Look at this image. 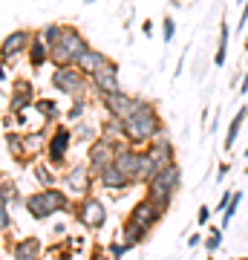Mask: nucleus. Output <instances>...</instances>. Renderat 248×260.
<instances>
[{
  "label": "nucleus",
  "instance_id": "f257e3e1",
  "mask_svg": "<svg viewBox=\"0 0 248 260\" xmlns=\"http://www.w3.org/2000/svg\"><path fill=\"white\" fill-rule=\"evenodd\" d=\"M159 136H165V124H162L156 104L138 99L136 110L124 119V142L133 145V148H141V145H150Z\"/></svg>",
  "mask_w": 248,
  "mask_h": 260
},
{
  "label": "nucleus",
  "instance_id": "f03ea898",
  "mask_svg": "<svg viewBox=\"0 0 248 260\" xmlns=\"http://www.w3.org/2000/svg\"><path fill=\"white\" fill-rule=\"evenodd\" d=\"M179 188H182V168L176 165V162H170V165L159 168L156 177L147 182V197L167 211L170 203H173V194L179 191Z\"/></svg>",
  "mask_w": 248,
  "mask_h": 260
},
{
  "label": "nucleus",
  "instance_id": "7ed1b4c3",
  "mask_svg": "<svg viewBox=\"0 0 248 260\" xmlns=\"http://www.w3.org/2000/svg\"><path fill=\"white\" fill-rule=\"evenodd\" d=\"M90 49L87 38L78 32L75 26H64V35L58 41L55 47L49 49V61L55 67H64V64H78V58Z\"/></svg>",
  "mask_w": 248,
  "mask_h": 260
},
{
  "label": "nucleus",
  "instance_id": "20e7f679",
  "mask_svg": "<svg viewBox=\"0 0 248 260\" xmlns=\"http://www.w3.org/2000/svg\"><path fill=\"white\" fill-rule=\"evenodd\" d=\"M26 211L35 217V220H46V217H52L58 211H69V197L64 191H58V188H44L41 194H29L26 197Z\"/></svg>",
  "mask_w": 248,
  "mask_h": 260
},
{
  "label": "nucleus",
  "instance_id": "39448f33",
  "mask_svg": "<svg viewBox=\"0 0 248 260\" xmlns=\"http://www.w3.org/2000/svg\"><path fill=\"white\" fill-rule=\"evenodd\" d=\"M52 87L58 93L64 95H84V90L90 87V75H84L75 64H64V67H55L52 73Z\"/></svg>",
  "mask_w": 248,
  "mask_h": 260
},
{
  "label": "nucleus",
  "instance_id": "423d86ee",
  "mask_svg": "<svg viewBox=\"0 0 248 260\" xmlns=\"http://www.w3.org/2000/svg\"><path fill=\"white\" fill-rule=\"evenodd\" d=\"M75 217L81 220L87 229H101L104 223H107V208H104L101 200H95V197H84L81 203L75 205Z\"/></svg>",
  "mask_w": 248,
  "mask_h": 260
},
{
  "label": "nucleus",
  "instance_id": "0eeeda50",
  "mask_svg": "<svg viewBox=\"0 0 248 260\" xmlns=\"http://www.w3.org/2000/svg\"><path fill=\"white\" fill-rule=\"evenodd\" d=\"M87 159H90V171L98 177L104 168H110L113 162H116V142L98 136V139L90 145V153H87Z\"/></svg>",
  "mask_w": 248,
  "mask_h": 260
},
{
  "label": "nucleus",
  "instance_id": "6e6552de",
  "mask_svg": "<svg viewBox=\"0 0 248 260\" xmlns=\"http://www.w3.org/2000/svg\"><path fill=\"white\" fill-rule=\"evenodd\" d=\"M90 87H92L98 95L119 93V90H121V84H119V64H116V61H107V64L98 70V73L90 75Z\"/></svg>",
  "mask_w": 248,
  "mask_h": 260
},
{
  "label": "nucleus",
  "instance_id": "1a4fd4ad",
  "mask_svg": "<svg viewBox=\"0 0 248 260\" xmlns=\"http://www.w3.org/2000/svg\"><path fill=\"white\" fill-rule=\"evenodd\" d=\"M101 102H104V110H107V116H116V119L124 121L130 113L136 110L138 99H133V95H127L124 90H119V93H113V95H101Z\"/></svg>",
  "mask_w": 248,
  "mask_h": 260
},
{
  "label": "nucleus",
  "instance_id": "9d476101",
  "mask_svg": "<svg viewBox=\"0 0 248 260\" xmlns=\"http://www.w3.org/2000/svg\"><path fill=\"white\" fill-rule=\"evenodd\" d=\"M69 145H73V130L69 127H55V133L49 136V145H46V156H49V162L52 165H61L66 156V150H69Z\"/></svg>",
  "mask_w": 248,
  "mask_h": 260
},
{
  "label": "nucleus",
  "instance_id": "9b49d317",
  "mask_svg": "<svg viewBox=\"0 0 248 260\" xmlns=\"http://www.w3.org/2000/svg\"><path fill=\"white\" fill-rule=\"evenodd\" d=\"M32 32L29 29H18V32H9V35L3 38V44H0V58H18V55H23L29 49V44H32Z\"/></svg>",
  "mask_w": 248,
  "mask_h": 260
},
{
  "label": "nucleus",
  "instance_id": "f8f14e48",
  "mask_svg": "<svg viewBox=\"0 0 248 260\" xmlns=\"http://www.w3.org/2000/svg\"><path fill=\"white\" fill-rule=\"evenodd\" d=\"M162 217H165V208H162V205H156L150 197H145V200H141V203H138L136 208L130 211V220L141 223L145 229H153V225H156Z\"/></svg>",
  "mask_w": 248,
  "mask_h": 260
},
{
  "label": "nucleus",
  "instance_id": "ddd939ff",
  "mask_svg": "<svg viewBox=\"0 0 248 260\" xmlns=\"http://www.w3.org/2000/svg\"><path fill=\"white\" fill-rule=\"evenodd\" d=\"M145 150H147V156L153 159L159 168H165V165H170V162H176V148L170 145V139H167V136L153 139L150 145H145Z\"/></svg>",
  "mask_w": 248,
  "mask_h": 260
},
{
  "label": "nucleus",
  "instance_id": "4468645a",
  "mask_svg": "<svg viewBox=\"0 0 248 260\" xmlns=\"http://www.w3.org/2000/svg\"><path fill=\"white\" fill-rule=\"evenodd\" d=\"M98 182H101L104 188H110V191H127V188H133V179L121 171L116 162H113L110 168H104L101 174H98Z\"/></svg>",
  "mask_w": 248,
  "mask_h": 260
},
{
  "label": "nucleus",
  "instance_id": "2eb2a0df",
  "mask_svg": "<svg viewBox=\"0 0 248 260\" xmlns=\"http://www.w3.org/2000/svg\"><path fill=\"white\" fill-rule=\"evenodd\" d=\"M107 61H110V58L104 55V52H98V49H92V47H90L81 58H78V64H75V67H78L84 75H92V73H98V70L107 64Z\"/></svg>",
  "mask_w": 248,
  "mask_h": 260
},
{
  "label": "nucleus",
  "instance_id": "dca6fc26",
  "mask_svg": "<svg viewBox=\"0 0 248 260\" xmlns=\"http://www.w3.org/2000/svg\"><path fill=\"white\" fill-rule=\"evenodd\" d=\"M147 234H150V229H145L141 223H136V220H124V225H121V240L127 243L130 249L133 246H138V243H145L147 240Z\"/></svg>",
  "mask_w": 248,
  "mask_h": 260
},
{
  "label": "nucleus",
  "instance_id": "f3484780",
  "mask_svg": "<svg viewBox=\"0 0 248 260\" xmlns=\"http://www.w3.org/2000/svg\"><path fill=\"white\" fill-rule=\"evenodd\" d=\"M90 174L92 171H87V168H73L64 177V182L73 188V194H90V182H92Z\"/></svg>",
  "mask_w": 248,
  "mask_h": 260
},
{
  "label": "nucleus",
  "instance_id": "a211bd4d",
  "mask_svg": "<svg viewBox=\"0 0 248 260\" xmlns=\"http://www.w3.org/2000/svg\"><path fill=\"white\" fill-rule=\"evenodd\" d=\"M245 121H248V107L242 104V107L234 113V119H231V124H228V133H225V145H222L225 150H234V142H237L239 130H242V124H245Z\"/></svg>",
  "mask_w": 248,
  "mask_h": 260
},
{
  "label": "nucleus",
  "instance_id": "6ab92c4d",
  "mask_svg": "<svg viewBox=\"0 0 248 260\" xmlns=\"http://www.w3.org/2000/svg\"><path fill=\"white\" fill-rule=\"evenodd\" d=\"M228 44H231V26H228V20L222 18L220 41H217V52H214V64L217 67H225V61H228Z\"/></svg>",
  "mask_w": 248,
  "mask_h": 260
},
{
  "label": "nucleus",
  "instance_id": "aec40b11",
  "mask_svg": "<svg viewBox=\"0 0 248 260\" xmlns=\"http://www.w3.org/2000/svg\"><path fill=\"white\" fill-rule=\"evenodd\" d=\"M32 104V84L29 81H15V93H12V110L20 113L23 107Z\"/></svg>",
  "mask_w": 248,
  "mask_h": 260
},
{
  "label": "nucleus",
  "instance_id": "412c9836",
  "mask_svg": "<svg viewBox=\"0 0 248 260\" xmlns=\"http://www.w3.org/2000/svg\"><path fill=\"white\" fill-rule=\"evenodd\" d=\"M29 61H32V67H44L46 61H49V47L44 44V38L35 35L32 38V44H29Z\"/></svg>",
  "mask_w": 248,
  "mask_h": 260
},
{
  "label": "nucleus",
  "instance_id": "4be33fe9",
  "mask_svg": "<svg viewBox=\"0 0 248 260\" xmlns=\"http://www.w3.org/2000/svg\"><path fill=\"white\" fill-rule=\"evenodd\" d=\"M98 133H101L104 139H110V142H121L124 139V121L116 119V116H107V121L98 127Z\"/></svg>",
  "mask_w": 248,
  "mask_h": 260
},
{
  "label": "nucleus",
  "instance_id": "5701e85b",
  "mask_svg": "<svg viewBox=\"0 0 248 260\" xmlns=\"http://www.w3.org/2000/svg\"><path fill=\"white\" fill-rule=\"evenodd\" d=\"M41 254V240L38 237H26L15 246V260H32Z\"/></svg>",
  "mask_w": 248,
  "mask_h": 260
},
{
  "label": "nucleus",
  "instance_id": "b1692460",
  "mask_svg": "<svg viewBox=\"0 0 248 260\" xmlns=\"http://www.w3.org/2000/svg\"><path fill=\"white\" fill-rule=\"evenodd\" d=\"M239 203H242V191H234V197H231V203L225 205V211H222V223H220V229H222V232H225V229L231 225V220L237 217Z\"/></svg>",
  "mask_w": 248,
  "mask_h": 260
},
{
  "label": "nucleus",
  "instance_id": "393cba45",
  "mask_svg": "<svg viewBox=\"0 0 248 260\" xmlns=\"http://www.w3.org/2000/svg\"><path fill=\"white\" fill-rule=\"evenodd\" d=\"M38 35L44 38V44L52 49L58 41H61V35H64V26H61V23H49V26H44L41 32H38Z\"/></svg>",
  "mask_w": 248,
  "mask_h": 260
},
{
  "label": "nucleus",
  "instance_id": "a878e982",
  "mask_svg": "<svg viewBox=\"0 0 248 260\" xmlns=\"http://www.w3.org/2000/svg\"><path fill=\"white\" fill-rule=\"evenodd\" d=\"M98 136H101V133H98V127H90V124H84V121H78V124H75L73 139H78V142H95Z\"/></svg>",
  "mask_w": 248,
  "mask_h": 260
},
{
  "label": "nucleus",
  "instance_id": "bb28decb",
  "mask_svg": "<svg viewBox=\"0 0 248 260\" xmlns=\"http://www.w3.org/2000/svg\"><path fill=\"white\" fill-rule=\"evenodd\" d=\"M205 249H208V254H214V251H220L222 246V229L220 225H211V232H208V237H202Z\"/></svg>",
  "mask_w": 248,
  "mask_h": 260
},
{
  "label": "nucleus",
  "instance_id": "cd10ccee",
  "mask_svg": "<svg viewBox=\"0 0 248 260\" xmlns=\"http://www.w3.org/2000/svg\"><path fill=\"white\" fill-rule=\"evenodd\" d=\"M84 110H87V99H84V95H75V102H73V107H69V113H66V119L78 121L84 116Z\"/></svg>",
  "mask_w": 248,
  "mask_h": 260
},
{
  "label": "nucleus",
  "instance_id": "c85d7f7f",
  "mask_svg": "<svg viewBox=\"0 0 248 260\" xmlns=\"http://www.w3.org/2000/svg\"><path fill=\"white\" fill-rule=\"evenodd\" d=\"M173 35H176V20L170 15H165V20H162V38H165V44H170Z\"/></svg>",
  "mask_w": 248,
  "mask_h": 260
},
{
  "label": "nucleus",
  "instance_id": "c756f323",
  "mask_svg": "<svg viewBox=\"0 0 248 260\" xmlns=\"http://www.w3.org/2000/svg\"><path fill=\"white\" fill-rule=\"evenodd\" d=\"M127 249H130V246L124 240H121V243L116 240V243H110V246H107V254H110V257H116V260H121L124 254H127Z\"/></svg>",
  "mask_w": 248,
  "mask_h": 260
},
{
  "label": "nucleus",
  "instance_id": "7c9ffc66",
  "mask_svg": "<svg viewBox=\"0 0 248 260\" xmlns=\"http://www.w3.org/2000/svg\"><path fill=\"white\" fill-rule=\"evenodd\" d=\"M23 142H26L29 153H38V150L44 148V133H35V136H23Z\"/></svg>",
  "mask_w": 248,
  "mask_h": 260
},
{
  "label": "nucleus",
  "instance_id": "2f4dec72",
  "mask_svg": "<svg viewBox=\"0 0 248 260\" xmlns=\"http://www.w3.org/2000/svg\"><path fill=\"white\" fill-rule=\"evenodd\" d=\"M38 110L44 113L49 121H55L58 119V107H55V102H38Z\"/></svg>",
  "mask_w": 248,
  "mask_h": 260
},
{
  "label": "nucleus",
  "instance_id": "473e14b6",
  "mask_svg": "<svg viewBox=\"0 0 248 260\" xmlns=\"http://www.w3.org/2000/svg\"><path fill=\"white\" fill-rule=\"evenodd\" d=\"M35 177L41 179V182H44L46 188L52 185V179H55V177H52V171H49V168H46V165H38V168H35Z\"/></svg>",
  "mask_w": 248,
  "mask_h": 260
},
{
  "label": "nucleus",
  "instance_id": "72a5a7b5",
  "mask_svg": "<svg viewBox=\"0 0 248 260\" xmlns=\"http://www.w3.org/2000/svg\"><path fill=\"white\" fill-rule=\"evenodd\" d=\"M196 223H199V225L211 223V208H208V205H199V211H196Z\"/></svg>",
  "mask_w": 248,
  "mask_h": 260
},
{
  "label": "nucleus",
  "instance_id": "f704fd0d",
  "mask_svg": "<svg viewBox=\"0 0 248 260\" xmlns=\"http://www.w3.org/2000/svg\"><path fill=\"white\" fill-rule=\"evenodd\" d=\"M248 26V0L242 3V12H239V20H237V32H242V29Z\"/></svg>",
  "mask_w": 248,
  "mask_h": 260
},
{
  "label": "nucleus",
  "instance_id": "c9c22d12",
  "mask_svg": "<svg viewBox=\"0 0 248 260\" xmlns=\"http://www.w3.org/2000/svg\"><path fill=\"white\" fill-rule=\"evenodd\" d=\"M12 220H9V211H6V203L0 200V229H9Z\"/></svg>",
  "mask_w": 248,
  "mask_h": 260
},
{
  "label": "nucleus",
  "instance_id": "e433bc0d",
  "mask_svg": "<svg viewBox=\"0 0 248 260\" xmlns=\"http://www.w3.org/2000/svg\"><path fill=\"white\" fill-rule=\"evenodd\" d=\"M231 197H234V191H225V194L220 197V203H217V214H222V211H225V205L231 203Z\"/></svg>",
  "mask_w": 248,
  "mask_h": 260
},
{
  "label": "nucleus",
  "instance_id": "4c0bfd02",
  "mask_svg": "<svg viewBox=\"0 0 248 260\" xmlns=\"http://www.w3.org/2000/svg\"><path fill=\"white\" fill-rule=\"evenodd\" d=\"M228 171H231V165H228V162H222V165L217 168V182H222V179L228 177Z\"/></svg>",
  "mask_w": 248,
  "mask_h": 260
},
{
  "label": "nucleus",
  "instance_id": "58836bf2",
  "mask_svg": "<svg viewBox=\"0 0 248 260\" xmlns=\"http://www.w3.org/2000/svg\"><path fill=\"white\" fill-rule=\"evenodd\" d=\"M199 243H202V234H191V237H188V246H199Z\"/></svg>",
  "mask_w": 248,
  "mask_h": 260
},
{
  "label": "nucleus",
  "instance_id": "ea45409f",
  "mask_svg": "<svg viewBox=\"0 0 248 260\" xmlns=\"http://www.w3.org/2000/svg\"><path fill=\"white\" fill-rule=\"evenodd\" d=\"M248 93V73L242 75V81H239V95H245Z\"/></svg>",
  "mask_w": 248,
  "mask_h": 260
},
{
  "label": "nucleus",
  "instance_id": "a19ab883",
  "mask_svg": "<svg viewBox=\"0 0 248 260\" xmlns=\"http://www.w3.org/2000/svg\"><path fill=\"white\" fill-rule=\"evenodd\" d=\"M92 260H116V257H110V254H101V251H95V254H92Z\"/></svg>",
  "mask_w": 248,
  "mask_h": 260
},
{
  "label": "nucleus",
  "instance_id": "79ce46f5",
  "mask_svg": "<svg viewBox=\"0 0 248 260\" xmlns=\"http://www.w3.org/2000/svg\"><path fill=\"white\" fill-rule=\"evenodd\" d=\"M84 3H87V6H90V3H95V0H84Z\"/></svg>",
  "mask_w": 248,
  "mask_h": 260
},
{
  "label": "nucleus",
  "instance_id": "37998d69",
  "mask_svg": "<svg viewBox=\"0 0 248 260\" xmlns=\"http://www.w3.org/2000/svg\"><path fill=\"white\" fill-rule=\"evenodd\" d=\"M237 3H239V6H242V3H245V0H237Z\"/></svg>",
  "mask_w": 248,
  "mask_h": 260
},
{
  "label": "nucleus",
  "instance_id": "c03bdc74",
  "mask_svg": "<svg viewBox=\"0 0 248 260\" xmlns=\"http://www.w3.org/2000/svg\"><path fill=\"white\" fill-rule=\"evenodd\" d=\"M237 260H248V257H237Z\"/></svg>",
  "mask_w": 248,
  "mask_h": 260
},
{
  "label": "nucleus",
  "instance_id": "a18cd8bd",
  "mask_svg": "<svg viewBox=\"0 0 248 260\" xmlns=\"http://www.w3.org/2000/svg\"><path fill=\"white\" fill-rule=\"evenodd\" d=\"M32 260H41V257H32Z\"/></svg>",
  "mask_w": 248,
  "mask_h": 260
}]
</instances>
